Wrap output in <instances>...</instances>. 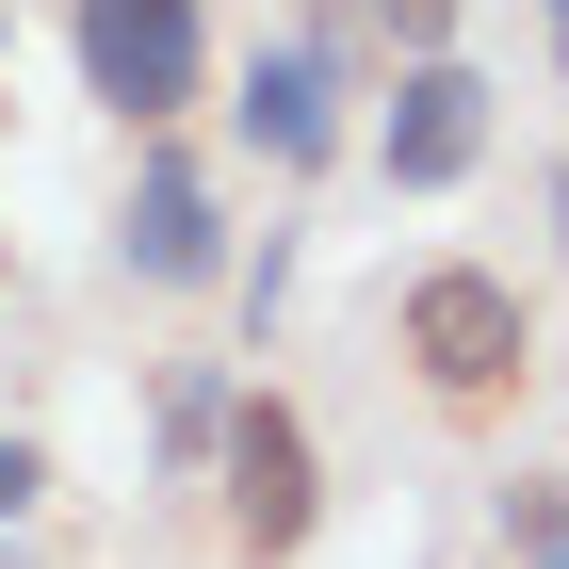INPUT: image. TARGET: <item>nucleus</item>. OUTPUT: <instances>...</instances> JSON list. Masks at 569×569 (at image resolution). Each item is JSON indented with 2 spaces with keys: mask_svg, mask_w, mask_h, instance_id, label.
Listing matches in <instances>:
<instances>
[{
  "mask_svg": "<svg viewBox=\"0 0 569 569\" xmlns=\"http://www.w3.org/2000/svg\"><path fill=\"white\" fill-rule=\"evenodd\" d=\"M358 33L391 49V66H423V49H456V0H358Z\"/></svg>",
  "mask_w": 569,
  "mask_h": 569,
  "instance_id": "obj_9",
  "label": "nucleus"
},
{
  "mask_svg": "<svg viewBox=\"0 0 569 569\" xmlns=\"http://www.w3.org/2000/svg\"><path fill=\"white\" fill-rule=\"evenodd\" d=\"M488 537H505V569H569V488H553V472H521L505 505H488Z\"/></svg>",
  "mask_w": 569,
  "mask_h": 569,
  "instance_id": "obj_8",
  "label": "nucleus"
},
{
  "mask_svg": "<svg viewBox=\"0 0 569 569\" xmlns=\"http://www.w3.org/2000/svg\"><path fill=\"white\" fill-rule=\"evenodd\" d=\"M244 261L228 244V196H212V163L179 131H147V163H131V212H114V277L131 293H212V277Z\"/></svg>",
  "mask_w": 569,
  "mask_h": 569,
  "instance_id": "obj_5",
  "label": "nucleus"
},
{
  "mask_svg": "<svg viewBox=\"0 0 569 569\" xmlns=\"http://www.w3.org/2000/svg\"><path fill=\"white\" fill-rule=\"evenodd\" d=\"M33 505H49V456H33V439H17V423H0V537L33 521Z\"/></svg>",
  "mask_w": 569,
  "mask_h": 569,
  "instance_id": "obj_11",
  "label": "nucleus"
},
{
  "mask_svg": "<svg viewBox=\"0 0 569 569\" xmlns=\"http://www.w3.org/2000/svg\"><path fill=\"white\" fill-rule=\"evenodd\" d=\"M212 488H228V553L244 569H293L326 537V456H309V407L293 391H244L212 439Z\"/></svg>",
  "mask_w": 569,
  "mask_h": 569,
  "instance_id": "obj_3",
  "label": "nucleus"
},
{
  "mask_svg": "<svg viewBox=\"0 0 569 569\" xmlns=\"http://www.w3.org/2000/svg\"><path fill=\"white\" fill-rule=\"evenodd\" d=\"M553 212H569V163H553Z\"/></svg>",
  "mask_w": 569,
  "mask_h": 569,
  "instance_id": "obj_13",
  "label": "nucleus"
},
{
  "mask_svg": "<svg viewBox=\"0 0 569 569\" xmlns=\"http://www.w3.org/2000/svg\"><path fill=\"white\" fill-rule=\"evenodd\" d=\"M358 98H375V33H358L342 0H309L293 33H261V49H244V82H228V131L261 147L277 179H309V163H342Z\"/></svg>",
  "mask_w": 569,
  "mask_h": 569,
  "instance_id": "obj_1",
  "label": "nucleus"
},
{
  "mask_svg": "<svg viewBox=\"0 0 569 569\" xmlns=\"http://www.w3.org/2000/svg\"><path fill=\"white\" fill-rule=\"evenodd\" d=\"M228 407H244V391H228L212 358H179V375H163V472H212V439H228Z\"/></svg>",
  "mask_w": 569,
  "mask_h": 569,
  "instance_id": "obj_7",
  "label": "nucleus"
},
{
  "mask_svg": "<svg viewBox=\"0 0 569 569\" xmlns=\"http://www.w3.org/2000/svg\"><path fill=\"white\" fill-rule=\"evenodd\" d=\"M537 17H553V66H569V0H537Z\"/></svg>",
  "mask_w": 569,
  "mask_h": 569,
  "instance_id": "obj_12",
  "label": "nucleus"
},
{
  "mask_svg": "<svg viewBox=\"0 0 569 569\" xmlns=\"http://www.w3.org/2000/svg\"><path fill=\"white\" fill-rule=\"evenodd\" d=\"M66 33H82V82L114 98V131H179L212 98V17L196 0H66Z\"/></svg>",
  "mask_w": 569,
  "mask_h": 569,
  "instance_id": "obj_4",
  "label": "nucleus"
},
{
  "mask_svg": "<svg viewBox=\"0 0 569 569\" xmlns=\"http://www.w3.org/2000/svg\"><path fill=\"white\" fill-rule=\"evenodd\" d=\"M553 228H569V212H553Z\"/></svg>",
  "mask_w": 569,
  "mask_h": 569,
  "instance_id": "obj_14",
  "label": "nucleus"
},
{
  "mask_svg": "<svg viewBox=\"0 0 569 569\" xmlns=\"http://www.w3.org/2000/svg\"><path fill=\"white\" fill-rule=\"evenodd\" d=\"M472 163H488V82L456 49L391 66V82H375V179H391V196H456Z\"/></svg>",
  "mask_w": 569,
  "mask_h": 569,
  "instance_id": "obj_6",
  "label": "nucleus"
},
{
  "mask_svg": "<svg viewBox=\"0 0 569 569\" xmlns=\"http://www.w3.org/2000/svg\"><path fill=\"white\" fill-rule=\"evenodd\" d=\"M391 342L423 358V391L456 407V423H488V407H521V375H537L521 277H488V261H423V277L391 293Z\"/></svg>",
  "mask_w": 569,
  "mask_h": 569,
  "instance_id": "obj_2",
  "label": "nucleus"
},
{
  "mask_svg": "<svg viewBox=\"0 0 569 569\" xmlns=\"http://www.w3.org/2000/svg\"><path fill=\"white\" fill-rule=\"evenodd\" d=\"M228 293H244V326H277V309H293V228H261V244L228 261Z\"/></svg>",
  "mask_w": 569,
  "mask_h": 569,
  "instance_id": "obj_10",
  "label": "nucleus"
}]
</instances>
